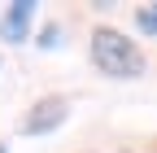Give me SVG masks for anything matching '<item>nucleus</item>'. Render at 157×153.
<instances>
[{"mask_svg":"<svg viewBox=\"0 0 157 153\" xmlns=\"http://www.w3.org/2000/svg\"><path fill=\"white\" fill-rule=\"evenodd\" d=\"M31 18H35V0H13L0 13V40L5 44H22L31 40Z\"/></svg>","mask_w":157,"mask_h":153,"instance_id":"obj_3","label":"nucleus"},{"mask_svg":"<svg viewBox=\"0 0 157 153\" xmlns=\"http://www.w3.org/2000/svg\"><path fill=\"white\" fill-rule=\"evenodd\" d=\"M135 26H140L144 35H157V0H153V5H140V9H135Z\"/></svg>","mask_w":157,"mask_h":153,"instance_id":"obj_4","label":"nucleus"},{"mask_svg":"<svg viewBox=\"0 0 157 153\" xmlns=\"http://www.w3.org/2000/svg\"><path fill=\"white\" fill-rule=\"evenodd\" d=\"M70 118V101L66 96H39L26 114H22V136H48Z\"/></svg>","mask_w":157,"mask_h":153,"instance_id":"obj_2","label":"nucleus"},{"mask_svg":"<svg viewBox=\"0 0 157 153\" xmlns=\"http://www.w3.org/2000/svg\"><path fill=\"white\" fill-rule=\"evenodd\" d=\"M0 153H9V149H5V144H0Z\"/></svg>","mask_w":157,"mask_h":153,"instance_id":"obj_6","label":"nucleus"},{"mask_svg":"<svg viewBox=\"0 0 157 153\" xmlns=\"http://www.w3.org/2000/svg\"><path fill=\"white\" fill-rule=\"evenodd\" d=\"M87 53H92V66L105 79H140L148 70V57L140 53V44L127 31H118V26H96Z\"/></svg>","mask_w":157,"mask_h":153,"instance_id":"obj_1","label":"nucleus"},{"mask_svg":"<svg viewBox=\"0 0 157 153\" xmlns=\"http://www.w3.org/2000/svg\"><path fill=\"white\" fill-rule=\"evenodd\" d=\"M35 44L44 48V53H48V48H57V44H61V26H44V35H39Z\"/></svg>","mask_w":157,"mask_h":153,"instance_id":"obj_5","label":"nucleus"}]
</instances>
